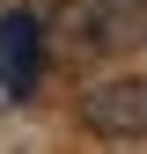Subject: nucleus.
<instances>
[{"instance_id": "1", "label": "nucleus", "mask_w": 147, "mask_h": 154, "mask_svg": "<svg viewBox=\"0 0 147 154\" xmlns=\"http://www.w3.org/2000/svg\"><path fill=\"white\" fill-rule=\"evenodd\" d=\"M44 44L59 59H125L147 44V0H59L44 15Z\"/></svg>"}, {"instance_id": "2", "label": "nucleus", "mask_w": 147, "mask_h": 154, "mask_svg": "<svg viewBox=\"0 0 147 154\" xmlns=\"http://www.w3.org/2000/svg\"><path fill=\"white\" fill-rule=\"evenodd\" d=\"M81 125L96 140H147V73H110L81 95Z\"/></svg>"}, {"instance_id": "3", "label": "nucleus", "mask_w": 147, "mask_h": 154, "mask_svg": "<svg viewBox=\"0 0 147 154\" xmlns=\"http://www.w3.org/2000/svg\"><path fill=\"white\" fill-rule=\"evenodd\" d=\"M44 73V15H0V110H15Z\"/></svg>"}]
</instances>
